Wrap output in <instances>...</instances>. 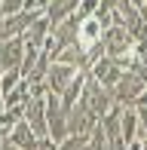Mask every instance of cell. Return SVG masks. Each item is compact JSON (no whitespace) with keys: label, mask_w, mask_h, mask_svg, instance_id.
Returning <instances> with one entry per match:
<instances>
[{"label":"cell","mask_w":147,"mask_h":150,"mask_svg":"<svg viewBox=\"0 0 147 150\" xmlns=\"http://www.w3.org/2000/svg\"><path fill=\"white\" fill-rule=\"evenodd\" d=\"M0 22H3V0H0Z\"/></svg>","instance_id":"cell-22"},{"label":"cell","mask_w":147,"mask_h":150,"mask_svg":"<svg viewBox=\"0 0 147 150\" xmlns=\"http://www.w3.org/2000/svg\"><path fill=\"white\" fill-rule=\"evenodd\" d=\"M80 9V0H52L49 6H46V18H49L52 25H61L64 18L77 16Z\"/></svg>","instance_id":"cell-13"},{"label":"cell","mask_w":147,"mask_h":150,"mask_svg":"<svg viewBox=\"0 0 147 150\" xmlns=\"http://www.w3.org/2000/svg\"><path fill=\"white\" fill-rule=\"evenodd\" d=\"M129 71H135L138 77H141L144 83H147V40H141V43L135 46V55H132Z\"/></svg>","instance_id":"cell-15"},{"label":"cell","mask_w":147,"mask_h":150,"mask_svg":"<svg viewBox=\"0 0 147 150\" xmlns=\"http://www.w3.org/2000/svg\"><path fill=\"white\" fill-rule=\"evenodd\" d=\"M98 122H101V120H98L83 101H77V104L68 110V129H71V135H86V138H89V135L95 132Z\"/></svg>","instance_id":"cell-6"},{"label":"cell","mask_w":147,"mask_h":150,"mask_svg":"<svg viewBox=\"0 0 147 150\" xmlns=\"http://www.w3.org/2000/svg\"><path fill=\"white\" fill-rule=\"evenodd\" d=\"M119 129H123V141L126 144L138 141V107H123V122H119Z\"/></svg>","instance_id":"cell-14"},{"label":"cell","mask_w":147,"mask_h":150,"mask_svg":"<svg viewBox=\"0 0 147 150\" xmlns=\"http://www.w3.org/2000/svg\"><path fill=\"white\" fill-rule=\"evenodd\" d=\"M28 55V43H25V37H16L9 40V43L0 46V67L6 71H22V61Z\"/></svg>","instance_id":"cell-8"},{"label":"cell","mask_w":147,"mask_h":150,"mask_svg":"<svg viewBox=\"0 0 147 150\" xmlns=\"http://www.w3.org/2000/svg\"><path fill=\"white\" fill-rule=\"evenodd\" d=\"M40 16H43L40 9H25V12H16V16H3V22H0V46L16 40V37H25V31H28Z\"/></svg>","instance_id":"cell-4"},{"label":"cell","mask_w":147,"mask_h":150,"mask_svg":"<svg viewBox=\"0 0 147 150\" xmlns=\"http://www.w3.org/2000/svg\"><path fill=\"white\" fill-rule=\"evenodd\" d=\"M83 101L86 107H89L92 113H95L98 120H104L107 113L117 107V98H113V89H107V86H101L95 77L89 74V80H86V89H83Z\"/></svg>","instance_id":"cell-2"},{"label":"cell","mask_w":147,"mask_h":150,"mask_svg":"<svg viewBox=\"0 0 147 150\" xmlns=\"http://www.w3.org/2000/svg\"><path fill=\"white\" fill-rule=\"evenodd\" d=\"M40 141H43V138H40L28 122H18L16 129H9V144L16 147V150H37Z\"/></svg>","instance_id":"cell-12"},{"label":"cell","mask_w":147,"mask_h":150,"mask_svg":"<svg viewBox=\"0 0 147 150\" xmlns=\"http://www.w3.org/2000/svg\"><path fill=\"white\" fill-rule=\"evenodd\" d=\"M22 80H25L22 71H6V74H3V86H0V95H9L18 83H22Z\"/></svg>","instance_id":"cell-17"},{"label":"cell","mask_w":147,"mask_h":150,"mask_svg":"<svg viewBox=\"0 0 147 150\" xmlns=\"http://www.w3.org/2000/svg\"><path fill=\"white\" fill-rule=\"evenodd\" d=\"M89 74H92V77H95V80H98L101 86H107V89H113V86H117L119 80H123L126 67L119 64L117 58H110V55H101V58L95 61V64L89 67Z\"/></svg>","instance_id":"cell-7"},{"label":"cell","mask_w":147,"mask_h":150,"mask_svg":"<svg viewBox=\"0 0 147 150\" xmlns=\"http://www.w3.org/2000/svg\"><path fill=\"white\" fill-rule=\"evenodd\" d=\"M144 89H147L144 80L138 77L135 71H126V74H123V80L113 86V98H117V104H119V107H135V104H138V98L144 95Z\"/></svg>","instance_id":"cell-5"},{"label":"cell","mask_w":147,"mask_h":150,"mask_svg":"<svg viewBox=\"0 0 147 150\" xmlns=\"http://www.w3.org/2000/svg\"><path fill=\"white\" fill-rule=\"evenodd\" d=\"M77 67H68V64H61V61H52V67H49V77H46V86H49V92L52 95H64L68 92V86L74 83V77H77Z\"/></svg>","instance_id":"cell-9"},{"label":"cell","mask_w":147,"mask_h":150,"mask_svg":"<svg viewBox=\"0 0 147 150\" xmlns=\"http://www.w3.org/2000/svg\"><path fill=\"white\" fill-rule=\"evenodd\" d=\"M135 107H147V89H144V95H141V98H138V104Z\"/></svg>","instance_id":"cell-21"},{"label":"cell","mask_w":147,"mask_h":150,"mask_svg":"<svg viewBox=\"0 0 147 150\" xmlns=\"http://www.w3.org/2000/svg\"><path fill=\"white\" fill-rule=\"evenodd\" d=\"M49 34H52V22L46 18V12H43V16H40L37 22L25 31V43H28V49L43 52V46H46V40H49Z\"/></svg>","instance_id":"cell-11"},{"label":"cell","mask_w":147,"mask_h":150,"mask_svg":"<svg viewBox=\"0 0 147 150\" xmlns=\"http://www.w3.org/2000/svg\"><path fill=\"white\" fill-rule=\"evenodd\" d=\"M138 138L147 141V107H138Z\"/></svg>","instance_id":"cell-18"},{"label":"cell","mask_w":147,"mask_h":150,"mask_svg":"<svg viewBox=\"0 0 147 150\" xmlns=\"http://www.w3.org/2000/svg\"><path fill=\"white\" fill-rule=\"evenodd\" d=\"M104 55H110V58H117L119 64L129 71V64H132V55H135V46H138V40H135V34L132 31H126L123 25H113V28L104 31Z\"/></svg>","instance_id":"cell-1"},{"label":"cell","mask_w":147,"mask_h":150,"mask_svg":"<svg viewBox=\"0 0 147 150\" xmlns=\"http://www.w3.org/2000/svg\"><path fill=\"white\" fill-rule=\"evenodd\" d=\"M141 3H147V0H141Z\"/></svg>","instance_id":"cell-24"},{"label":"cell","mask_w":147,"mask_h":150,"mask_svg":"<svg viewBox=\"0 0 147 150\" xmlns=\"http://www.w3.org/2000/svg\"><path fill=\"white\" fill-rule=\"evenodd\" d=\"M86 150H89V147H86Z\"/></svg>","instance_id":"cell-25"},{"label":"cell","mask_w":147,"mask_h":150,"mask_svg":"<svg viewBox=\"0 0 147 150\" xmlns=\"http://www.w3.org/2000/svg\"><path fill=\"white\" fill-rule=\"evenodd\" d=\"M129 150H144V141H141V138H138V141H132Z\"/></svg>","instance_id":"cell-20"},{"label":"cell","mask_w":147,"mask_h":150,"mask_svg":"<svg viewBox=\"0 0 147 150\" xmlns=\"http://www.w3.org/2000/svg\"><path fill=\"white\" fill-rule=\"evenodd\" d=\"M0 86H3V67H0Z\"/></svg>","instance_id":"cell-23"},{"label":"cell","mask_w":147,"mask_h":150,"mask_svg":"<svg viewBox=\"0 0 147 150\" xmlns=\"http://www.w3.org/2000/svg\"><path fill=\"white\" fill-rule=\"evenodd\" d=\"M25 122L40 135V138H49V122H46V95L28 101V110H25Z\"/></svg>","instance_id":"cell-10"},{"label":"cell","mask_w":147,"mask_h":150,"mask_svg":"<svg viewBox=\"0 0 147 150\" xmlns=\"http://www.w3.org/2000/svg\"><path fill=\"white\" fill-rule=\"evenodd\" d=\"M46 122H49V138L55 141V144H61V141L71 135V129H68V107L61 104V95L46 92Z\"/></svg>","instance_id":"cell-3"},{"label":"cell","mask_w":147,"mask_h":150,"mask_svg":"<svg viewBox=\"0 0 147 150\" xmlns=\"http://www.w3.org/2000/svg\"><path fill=\"white\" fill-rule=\"evenodd\" d=\"M89 147V138L86 135H68V138L58 144V150H86Z\"/></svg>","instance_id":"cell-16"},{"label":"cell","mask_w":147,"mask_h":150,"mask_svg":"<svg viewBox=\"0 0 147 150\" xmlns=\"http://www.w3.org/2000/svg\"><path fill=\"white\" fill-rule=\"evenodd\" d=\"M37 150H58V144H55L52 138H43V141H40V147H37Z\"/></svg>","instance_id":"cell-19"}]
</instances>
